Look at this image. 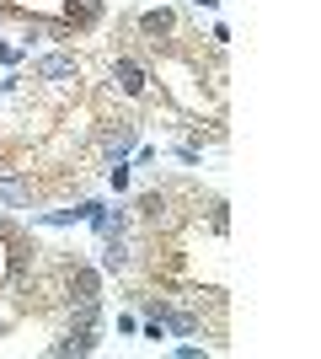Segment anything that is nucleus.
<instances>
[{"mask_svg":"<svg viewBox=\"0 0 321 359\" xmlns=\"http://www.w3.org/2000/svg\"><path fill=\"white\" fill-rule=\"evenodd\" d=\"M6 332H11V322H0V338H6Z\"/></svg>","mask_w":321,"mask_h":359,"instance_id":"nucleus-25","label":"nucleus"},{"mask_svg":"<svg viewBox=\"0 0 321 359\" xmlns=\"http://www.w3.org/2000/svg\"><path fill=\"white\" fill-rule=\"evenodd\" d=\"M129 182H134V161H129V156H113V161H107V188H113V194H129Z\"/></svg>","mask_w":321,"mask_h":359,"instance_id":"nucleus-15","label":"nucleus"},{"mask_svg":"<svg viewBox=\"0 0 321 359\" xmlns=\"http://www.w3.org/2000/svg\"><path fill=\"white\" fill-rule=\"evenodd\" d=\"M171 354H177V359H204V348H199V344H177Z\"/></svg>","mask_w":321,"mask_h":359,"instance_id":"nucleus-23","label":"nucleus"},{"mask_svg":"<svg viewBox=\"0 0 321 359\" xmlns=\"http://www.w3.org/2000/svg\"><path fill=\"white\" fill-rule=\"evenodd\" d=\"M139 316H155V322L166 327V338H193V332L204 327L199 311H187V306H177V300H166V295H139Z\"/></svg>","mask_w":321,"mask_h":359,"instance_id":"nucleus-1","label":"nucleus"},{"mask_svg":"<svg viewBox=\"0 0 321 359\" xmlns=\"http://www.w3.org/2000/svg\"><path fill=\"white\" fill-rule=\"evenodd\" d=\"M129 215L145 220V225H171V220H177V215H171V194H166V188H145V194H134V198H129Z\"/></svg>","mask_w":321,"mask_h":359,"instance_id":"nucleus-8","label":"nucleus"},{"mask_svg":"<svg viewBox=\"0 0 321 359\" xmlns=\"http://www.w3.org/2000/svg\"><path fill=\"white\" fill-rule=\"evenodd\" d=\"M139 332H145V344H161V338H166V327H161L155 316H145V322H139Z\"/></svg>","mask_w":321,"mask_h":359,"instance_id":"nucleus-21","label":"nucleus"},{"mask_svg":"<svg viewBox=\"0 0 321 359\" xmlns=\"http://www.w3.org/2000/svg\"><path fill=\"white\" fill-rule=\"evenodd\" d=\"M38 252H43V247H38L32 236H22V241H6V236H0V290L16 285V279L38 263Z\"/></svg>","mask_w":321,"mask_h":359,"instance_id":"nucleus-5","label":"nucleus"},{"mask_svg":"<svg viewBox=\"0 0 321 359\" xmlns=\"http://www.w3.org/2000/svg\"><path fill=\"white\" fill-rule=\"evenodd\" d=\"M80 75H86V65H80V54H70V48H48V54L32 60V81H48V86H70Z\"/></svg>","mask_w":321,"mask_h":359,"instance_id":"nucleus-3","label":"nucleus"},{"mask_svg":"<svg viewBox=\"0 0 321 359\" xmlns=\"http://www.w3.org/2000/svg\"><path fill=\"white\" fill-rule=\"evenodd\" d=\"M0 210H38V194H32L27 177H16L0 166Z\"/></svg>","mask_w":321,"mask_h":359,"instance_id":"nucleus-12","label":"nucleus"},{"mask_svg":"<svg viewBox=\"0 0 321 359\" xmlns=\"http://www.w3.org/2000/svg\"><path fill=\"white\" fill-rule=\"evenodd\" d=\"M0 236H6V241H22V236H32V225H22V220H11V215L0 210Z\"/></svg>","mask_w":321,"mask_h":359,"instance_id":"nucleus-18","label":"nucleus"},{"mask_svg":"<svg viewBox=\"0 0 321 359\" xmlns=\"http://www.w3.org/2000/svg\"><path fill=\"white\" fill-rule=\"evenodd\" d=\"M113 327H118V338H134V332H139V316H134V311H118V322H113Z\"/></svg>","mask_w":321,"mask_h":359,"instance_id":"nucleus-20","label":"nucleus"},{"mask_svg":"<svg viewBox=\"0 0 321 359\" xmlns=\"http://www.w3.org/2000/svg\"><path fill=\"white\" fill-rule=\"evenodd\" d=\"M86 215H92V198L64 204V210H32V231H70V225H86Z\"/></svg>","mask_w":321,"mask_h":359,"instance_id":"nucleus-10","label":"nucleus"},{"mask_svg":"<svg viewBox=\"0 0 321 359\" xmlns=\"http://www.w3.org/2000/svg\"><path fill=\"white\" fill-rule=\"evenodd\" d=\"M209 231H214L220 241L230 236V204H225V198H209Z\"/></svg>","mask_w":321,"mask_h":359,"instance_id":"nucleus-16","label":"nucleus"},{"mask_svg":"<svg viewBox=\"0 0 321 359\" xmlns=\"http://www.w3.org/2000/svg\"><path fill=\"white\" fill-rule=\"evenodd\" d=\"M97 348H102V338H92V332H64V338L48 344V354L54 359H86V354H97Z\"/></svg>","mask_w":321,"mask_h":359,"instance_id":"nucleus-14","label":"nucleus"},{"mask_svg":"<svg viewBox=\"0 0 321 359\" xmlns=\"http://www.w3.org/2000/svg\"><path fill=\"white\" fill-rule=\"evenodd\" d=\"M64 311H70V332H92V338H102V327H107L102 300H70Z\"/></svg>","mask_w":321,"mask_h":359,"instance_id":"nucleus-13","label":"nucleus"},{"mask_svg":"<svg viewBox=\"0 0 321 359\" xmlns=\"http://www.w3.org/2000/svg\"><path fill=\"white\" fill-rule=\"evenodd\" d=\"M134 27H139V38L150 48H166L171 38H177V11H171V6H150V11L134 16Z\"/></svg>","mask_w":321,"mask_h":359,"instance_id":"nucleus-7","label":"nucleus"},{"mask_svg":"<svg viewBox=\"0 0 321 359\" xmlns=\"http://www.w3.org/2000/svg\"><path fill=\"white\" fill-rule=\"evenodd\" d=\"M150 65L145 60H134V54H118V60H113V91H118V97H129V102H145V97H150Z\"/></svg>","mask_w":321,"mask_h":359,"instance_id":"nucleus-4","label":"nucleus"},{"mask_svg":"<svg viewBox=\"0 0 321 359\" xmlns=\"http://www.w3.org/2000/svg\"><path fill=\"white\" fill-rule=\"evenodd\" d=\"M16 91H22V70H11L6 81H0V97H16Z\"/></svg>","mask_w":321,"mask_h":359,"instance_id":"nucleus-22","label":"nucleus"},{"mask_svg":"<svg viewBox=\"0 0 321 359\" xmlns=\"http://www.w3.org/2000/svg\"><path fill=\"white\" fill-rule=\"evenodd\" d=\"M102 22H107V0H70L59 27H70V32H97Z\"/></svg>","mask_w":321,"mask_h":359,"instance_id":"nucleus-11","label":"nucleus"},{"mask_svg":"<svg viewBox=\"0 0 321 359\" xmlns=\"http://www.w3.org/2000/svg\"><path fill=\"white\" fill-rule=\"evenodd\" d=\"M134 145H139V123H134V118H107L102 129H97V150H102V161L129 156Z\"/></svg>","mask_w":321,"mask_h":359,"instance_id":"nucleus-6","label":"nucleus"},{"mask_svg":"<svg viewBox=\"0 0 321 359\" xmlns=\"http://www.w3.org/2000/svg\"><path fill=\"white\" fill-rule=\"evenodd\" d=\"M187 6H199V11H214V6H220V0H187Z\"/></svg>","mask_w":321,"mask_h":359,"instance_id":"nucleus-24","label":"nucleus"},{"mask_svg":"<svg viewBox=\"0 0 321 359\" xmlns=\"http://www.w3.org/2000/svg\"><path fill=\"white\" fill-rule=\"evenodd\" d=\"M0 65H6V70H22V65H27V48H22V43H6V38H0Z\"/></svg>","mask_w":321,"mask_h":359,"instance_id":"nucleus-17","label":"nucleus"},{"mask_svg":"<svg viewBox=\"0 0 321 359\" xmlns=\"http://www.w3.org/2000/svg\"><path fill=\"white\" fill-rule=\"evenodd\" d=\"M102 279L107 273L97 269V263H76V257H64L59 269V300L70 306V300H102Z\"/></svg>","mask_w":321,"mask_h":359,"instance_id":"nucleus-2","label":"nucleus"},{"mask_svg":"<svg viewBox=\"0 0 321 359\" xmlns=\"http://www.w3.org/2000/svg\"><path fill=\"white\" fill-rule=\"evenodd\" d=\"M97 269H102V273H129V269H134V247H129V236L113 231V236L97 241Z\"/></svg>","mask_w":321,"mask_h":359,"instance_id":"nucleus-9","label":"nucleus"},{"mask_svg":"<svg viewBox=\"0 0 321 359\" xmlns=\"http://www.w3.org/2000/svg\"><path fill=\"white\" fill-rule=\"evenodd\" d=\"M177 161L193 172V166H204V145H177Z\"/></svg>","mask_w":321,"mask_h":359,"instance_id":"nucleus-19","label":"nucleus"}]
</instances>
